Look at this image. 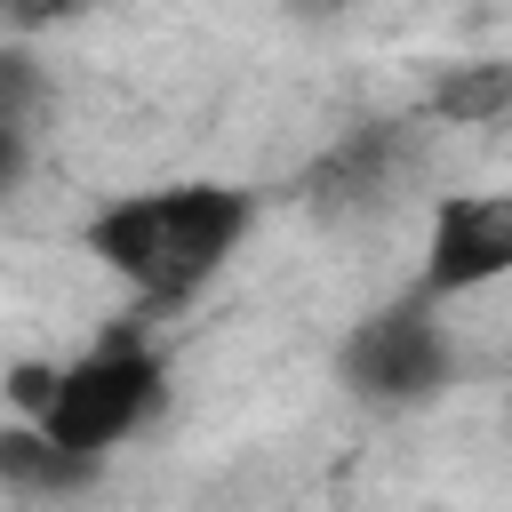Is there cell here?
Wrapping results in <instances>:
<instances>
[{
    "instance_id": "1",
    "label": "cell",
    "mask_w": 512,
    "mask_h": 512,
    "mask_svg": "<svg viewBox=\"0 0 512 512\" xmlns=\"http://www.w3.org/2000/svg\"><path fill=\"white\" fill-rule=\"evenodd\" d=\"M248 232V192L232 184H176V192H136L112 200L88 224V248L152 304H184L192 288L216 280V264Z\"/></svg>"
},
{
    "instance_id": "2",
    "label": "cell",
    "mask_w": 512,
    "mask_h": 512,
    "mask_svg": "<svg viewBox=\"0 0 512 512\" xmlns=\"http://www.w3.org/2000/svg\"><path fill=\"white\" fill-rule=\"evenodd\" d=\"M160 392H168L160 360H152L136 336H112L104 352H88V360H72V368H48V384H40V400H32L24 416H32L56 448L104 464V448H120L128 432L152 424Z\"/></svg>"
},
{
    "instance_id": "3",
    "label": "cell",
    "mask_w": 512,
    "mask_h": 512,
    "mask_svg": "<svg viewBox=\"0 0 512 512\" xmlns=\"http://www.w3.org/2000/svg\"><path fill=\"white\" fill-rule=\"evenodd\" d=\"M336 376L352 400H376V408H416L432 400L448 376H456V352H448V328L432 320V296H400L384 312H368L344 352H336Z\"/></svg>"
},
{
    "instance_id": "4",
    "label": "cell",
    "mask_w": 512,
    "mask_h": 512,
    "mask_svg": "<svg viewBox=\"0 0 512 512\" xmlns=\"http://www.w3.org/2000/svg\"><path fill=\"white\" fill-rule=\"evenodd\" d=\"M424 296H464L480 280H496L512 264V200L504 192H456L432 216V248H424Z\"/></svg>"
},
{
    "instance_id": "5",
    "label": "cell",
    "mask_w": 512,
    "mask_h": 512,
    "mask_svg": "<svg viewBox=\"0 0 512 512\" xmlns=\"http://www.w3.org/2000/svg\"><path fill=\"white\" fill-rule=\"evenodd\" d=\"M400 168H408V128H360V136H344L320 168H312V208H328V216H344V208H376L392 184H400Z\"/></svg>"
},
{
    "instance_id": "6",
    "label": "cell",
    "mask_w": 512,
    "mask_h": 512,
    "mask_svg": "<svg viewBox=\"0 0 512 512\" xmlns=\"http://www.w3.org/2000/svg\"><path fill=\"white\" fill-rule=\"evenodd\" d=\"M0 480H8L16 496H72V488L96 480V456L56 448L40 424H8V432H0Z\"/></svg>"
},
{
    "instance_id": "7",
    "label": "cell",
    "mask_w": 512,
    "mask_h": 512,
    "mask_svg": "<svg viewBox=\"0 0 512 512\" xmlns=\"http://www.w3.org/2000/svg\"><path fill=\"white\" fill-rule=\"evenodd\" d=\"M512 104V64H464L440 80V112L448 120H496Z\"/></svg>"
},
{
    "instance_id": "8",
    "label": "cell",
    "mask_w": 512,
    "mask_h": 512,
    "mask_svg": "<svg viewBox=\"0 0 512 512\" xmlns=\"http://www.w3.org/2000/svg\"><path fill=\"white\" fill-rule=\"evenodd\" d=\"M32 96H40V72H32V56H24V48H0V112L32 120Z\"/></svg>"
},
{
    "instance_id": "9",
    "label": "cell",
    "mask_w": 512,
    "mask_h": 512,
    "mask_svg": "<svg viewBox=\"0 0 512 512\" xmlns=\"http://www.w3.org/2000/svg\"><path fill=\"white\" fill-rule=\"evenodd\" d=\"M24 152H32V120H16V112H0V192L24 176Z\"/></svg>"
},
{
    "instance_id": "10",
    "label": "cell",
    "mask_w": 512,
    "mask_h": 512,
    "mask_svg": "<svg viewBox=\"0 0 512 512\" xmlns=\"http://www.w3.org/2000/svg\"><path fill=\"white\" fill-rule=\"evenodd\" d=\"M296 16H328V8H344V0H288Z\"/></svg>"
}]
</instances>
